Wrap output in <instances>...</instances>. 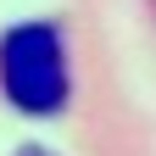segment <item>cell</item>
Segmentation results:
<instances>
[{"label": "cell", "mask_w": 156, "mask_h": 156, "mask_svg": "<svg viewBox=\"0 0 156 156\" xmlns=\"http://www.w3.org/2000/svg\"><path fill=\"white\" fill-rule=\"evenodd\" d=\"M0 89L28 117L62 112V101H67V56H62V34L50 23H23V28H11L0 39Z\"/></svg>", "instance_id": "1"}]
</instances>
